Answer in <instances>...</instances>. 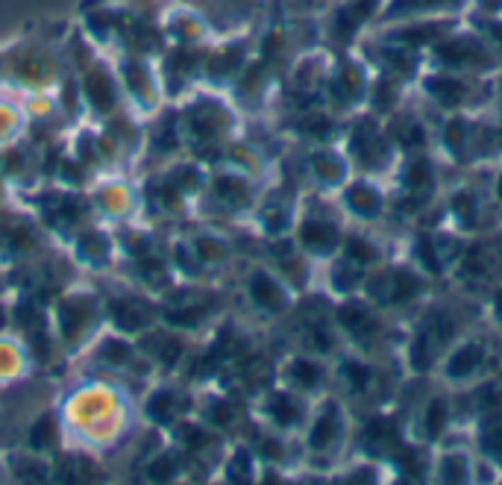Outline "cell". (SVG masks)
<instances>
[{
  "label": "cell",
  "instance_id": "cell-21",
  "mask_svg": "<svg viewBox=\"0 0 502 485\" xmlns=\"http://www.w3.org/2000/svg\"><path fill=\"white\" fill-rule=\"evenodd\" d=\"M464 474H467V464H464V459H461V456H450L444 462V479L447 482H461V479H464Z\"/></svg>",
  "mask_w": 502,
  "mask_h": 485
},
{
  "label": "cell",
  "instance_id": "cell-12",
  "mask_svg": "<svg viewBox=\"0 0 502 485\" xmlns=\"http://www.w3.org/2000/svg\"><path fill=\"white\" fill-rule=\"evenodd\" d=\"M253 288H256V300H258V303H265V306H279V303H283V295H279V288H276L268 277H256Z\"/></svg>",
  "mask_w": 502,
  "mask_h": 485
},
{
  "label": "cell",
  "instance_id": "cell-14",
  "mask_svg": "<svg viewBox=\"0 0 502 485\" xmlns=\"http://www.w3.org/2000/svg\"><path fill=\"white\" fill-rule=\"evenodd\" d=\"M452 209H455V215H458L461 221H464L467 227L476 224V200L470 198V194H455Z\"/></svg>",
  "mask_w": 502,
  "mask_h": 485
},
{
  "label": "cell",
  "instance_id": "cell-19",
  "mask_svg": "<svg viewBox=\"0 0 502 485\" xmlns=\"http://www.w3.org/2000/svg\"><path fill=\"white\" fill-rule=\"evenodd\" d=\"M291 374H294V380H300L303 385H314L320 380V367L312 365V362H297Z\"/></svg>",
  "mask_w": 502,
  "mask_h": 485
},
{
  "label": "cell",
  "instance_id": "cell-36",
  "mask_svg": "<svg viewBox=\"0 0 502 485\" xmlns=\"http://www.w3.org/2000/svg\"><path fill=\"white\" fill-rule=\"evenodd\" d=\"M496 312H499V321H502V291H499V297H496Z\"/></svg>",
  "mask_w": 502,
  "mask_h": 485
},
{
  "label": "cell",
  "instance_id": "cell-38",
  "mask_svg": "<svg viewBox=\"0 0 502 485\" xmlns=\"http://www.w3.org/2000/svg\"><path fill=\"white\" fill-rule=\"evenodd\" d=\"M499 198H502V180H499Z\"/></svg>",
  "mask_w": 502,
  "mask_h": 485
},
{
  "label": "cell",
  "instance_id": "cell-7",
  "mask_svg": "<svg viewBox=\"0 0 502 485\" xmlns=\"http://www.w3.org/2000/svg\"><path fill=\"white\" fill-rule=\"evenodd\" d=\"M429 94H435L444 106H455L461 101V94H464V89H461L458 80H450V76H432V80L426 83Z\"/></svg>",
  "mask_w": 502,
  "mask_h": 485
},
{
  "label": "cell",
  "instance_id": "cell-8",
  "mask_svg": "<svg viewBox=\"0 0 502 485\" xmlns=\"http://www.w3.org/2000/svg\"><path fill=\"white\" fill-rule=\"evenodd\" d=\"M481 362V347L467 344L464 350H458L450 362V377H467L470 371H476V365Z\"/></svg>",
  "mask_w": 502,
  "mask_h": 485
},
{
  "label": "cell",
  "instance_id": "cell-11",
  "mask_svg": "<svg viewBox=\"0 0 502 485\" xmlns=\"http://www.w3.org/2000/svg\"><path fill=\"white\" fill-rule=\"evenodd\" d=\"M373 4L376 0H358V4L353 6V9H347V12H341V18H338V27L344 30V33H350L361 18H367L370 15V9H373Z\"/></svg>",
  "mask_w": 502,
  "mask_h": 485
},
{
  "label": "cell",
  "instance_id": "cell-1",
  "mask_svg": "<svg viewBox=\"0 0 502 485\" xmlns=\"http://www.w3.org/2000/svg\"><path fill=\"white\" fill-rule=\"evenodd\" d=\"M385 285V300L388 303H406V300H411L414 295H417V288H420V283L409 274V270H394L391 277H382L379 280Z\"/></svg>",
  "mask_w": 502,
  "mask_h": 485
},
{
  "label": "cell",
  "instance_id": "cell-18",
  "mask_svg": "<svg viewBox=\"0 0 502 485\" xmlns=\"http://www.w3.org/2000/svg\"><path fill=\"white\" fill-rule=\"evenodd\" d=\"M444 423H447L444 403H432V406H429V415H426V430H429L432 435H438L440 430H444Z\"/></svg>",
  "mask_w": 502,
  "mask_h": 485
},
{
  "label": "cell",
  "instance_id": "cell-9",
  "mask_svg": "<svg viewBox=\"0 0 502 485\" xmlns=\"http://www.w3.org/2000/svg\"><path fill=\"white\" fill-rule=\"evenodd\" d=\"M335 433H338V412L329 409L324 418L317 421L314 433H312V444H314V447H326V444L335 438Z\"/></svg>",
  "mask_w": 502,
  "mask_h": 485
},
{
  "label": "cell",
  "instance_id": "cell-35",
  "mask_svg": "<svg viewBox=\"0 0 502 485\" xmlns=\"http://www.w3.org/2000/svg\"><path fill=\"white\" fill-rule=\"evenodd\" d=\"M491 30H494V35H496L499 42H502V27H499V24H491Z\"/></svg>",
  "mask_w": 502,
  "mask_h": 485
},
{
  "label": "cell",
  "instance_id": "cell-13",
  "mask_svg": "<svg viewBox=\"0 0 502 485\" xmlns=\"http://www.w3.org/2000/svg\"><path fill=\"white\" fill-rule=\"evenodd\" d=\"M406 186L409 188H429L432 186V171H429V165L426 162H414L409 171H406Z\"/></svg>",
  "mask_w": 502,
  "mask_h": 485
},
{
  "label": "cell",
  "instance_id": "cell-17",
  "mask_svg": "<svg viewBox=\"0 0 502 485\" xmlns=\"http://www.w3.org/2000/svg\"><path fill=\"white\" fill-rule=\"evenodd\" d=\"M417 253H420V259L426 262V268L438 274V270H440V259H438V253H435V241L423 236V239L417 241Z\"/></svg>",
  "mask_w": 502,
  "mask_h": 485
},
{
  "label": "cell",
  "instance_id": "cell-16",
  "mask_svg": "<svg viewBox=\"0 0 502 485\" xmlns=\"http://www.w3.org/2000/svg\"><path fill=\"white\" fill-rule=\"evenodd\" d=\"M397 464L403 468L406 474H411V477H423V462H420V453L417 450H399L397 453Z\"/></svg>",
  "mask_w": 502,
  "mask_h": 485
},
{
  "label": "cell",
  "instance_id": "cell-15",
  "mask_svg": "<svg viewBox=\"0 0 502 485\" xmlns=\"http://www.w3.org/2000/svg\"><path fill=\"white\" fill-rule=\"evenodd\" d=\"M314 171H317L324 180H335L344 168H341V162H338L335 156H329V153H317V156H314Z\"/></svg>",
  "mask_w": 502,
  "mask_h": 485
},
{
  "label": "cell",
  "instance_id": "cell-25",
  "mask_svg": "<svg viewBox=\"0 0 502 485\" xmlns=\"http://www.w3.org/2000/svg\"><path fill=\"white\" fill-rule=\"evenodd\" d=\"M273 415H276L279 423H294V421H297V409L291 406V400H285V397H279V400H276Z\"/></svg>",
  "mask_w": 502,
  "mask_h": 485
},
{
  "label": "cell",
  "instance_id": "cell-27",
  "mask_svg": "<svg viewBox=\"0 0 502 485\" xmlns=\"http://www.w3.org/2000/svg\"><path fill=\"white\" fill-rule=\"evenodd\" d=\"M347 377L353 380V385H355V388H365V385H367V380H370V371H367L365 365H355V362H350V365H347Z\"/></svg>",
  "mask_w": 502,
  "mask_h": 485
},
{
  "label": "cell",
  "instance_id": "cell-23",
  "mask_svg": "<svg viewBox=\"0 0 502 485\" xmlns=\"http://www.w3.org/2000/svg\"><path fill=\"white\" fill-rule=\"evenodd\" d=\"M438 4H452V0H394L391 15H399L406 9H423V6H438Z\"/></svg>",
  "mask_w": 502,
  "mask_h": 485
},
{
  "label": "cell",
  "instance_id": "cell-20",
  "mask_svg": "<svg viewBox=\"0 0 502 485\" xmlns=\"http://www.w3.org/2000/svg\"><path fill=\"white\" fill-rule=\"evenodd\" d=\"M435 35H438L435 27H417V30L399 33L397 38H399V42H406V45H423V42H429V38H435Z\"/></svg>",
  "mask_w": 502,
  "mask_h": 485
},
{
  "label": "cell",
  "instance_id": "cell-34",
  "mask_svg": "<svg viewBox=\"0 0 502 485\" xmlns=\"http://www.w3.org/2000/svg\"><path fill=\"white\" fill-rule=\"evenodd\" d=\"M265 450L270 453V459H276L279 456V444H265Z\"/></svg>",
  "mask_w": 502,
  "mask_h": 485
},
{
  "label": "cell",
  "instance_id": "cell-33",
  "mask_svg": "<svg viewBox=\"0 0 502 485\" xmlns=\"http://www.w3.org/2000/svg\"><path fill=\"white\" fill-rule=\"evenodd\" d=\"M171 471H173V464H165V462H162V464H156V468H153L150 474L159 477V474H171Z\"/></svg>",
  "mask_w": 502,
  "mask_h": 485
},
{
  "label": "cell",
  "instance_id": "cell-24",
  "mask_svg": "<svg viewBox=\"0 0 502 485\" xmlns=\"http://www.w3.org/2000/svg\"><path fill=\"white\" fill-rule=\"evenodd\" d=\"M350 256L358 262H376V250L367 241H350Z\"/></svg>",
  "mask_w": 502,
  "mask_h": 485
},
{
  "label": "cell",
  "instance_id": "cell-22",
  "mask_svg": "<svg viewBox=\"0 0 502 485\" xmlns=\"http://www.w3.org/2000/svg\"><path fill=\"white\" fill-rule=\"evenodd\" d=\"M411 362H414L417 371H423V367L429 365V336H420V338L414 341V347H411Z\"/></svg>",
  "mask_w": 502,
  "mask_h": 485
},
{
  "label": "cell",
  "instance_id": "cell-28",
  "mask_svg": "<svg viewBox=\"0 0 502 485\" xmlns=\"http://www.w3.org/2000/svg\"><path fill=\"white\" fill-rule=\"evenodd\" d=\"M341 83H344V94H358V89H361V83H358V71L353 68V65H347L344 68V76H341Z\"/></svg>",
  "mask_w": 502,
  "mask_h": 485
},
{
  "label": "cell",
  "instance_id": "cell-4",
  "mask_svg": "<svg viewBox=\"0 0 502 485\" xmlns=\"http://www.w3.org/2000/svg\"><path fill=\"white\" fill-rule=\"evenodd\" d=\"M338 318H341V324L350 329V333H355V336H361V338L379 329V324L373 321V315L367 312V309H361V306H344V309L338 312Z\"/></svg>",
  "mask_w": 502,
  "mask_h": 485
},
{
  "label": "cell",
  "instance_id": "cell-10",
  "mask_svg": "<svg viewBox=\"0 0 502 485\" xmlns=\"http://www.w3.org/2000/svg\"><path fill=\"white\" fill-rule=\"evenodd\" d=\"M367 438L370 441H376V444H397V423L394 421H388V418H376V421H370V426H367Z\"/></svg>",
  "mask_w": 502,
  "mask_h": 485
},
{
  "label": "cell",
  "instance_id": "cell-37",
  "mask_svg": "<svg viewBox=\"0 0 502 485\" xmlns=\"http://www.w3.org/2000/svg\"><path fill=\"white\" fill-rule=\"evenodd\" d=\"M485 4H491V6H496V4H499V0H485Z\"/></svg>",
  "mask_w": 502,
  "mask_h": 485
},
{
  "label": "cell",
  "instance_id": "cell-5",
  "mask_svg": "<svg viewBox=\"0 0 502 485\" xmlns=\"http://www.w3.org/2000/svg\"><path fill=\"white\" fill-rule=\"evenodd\" d=\"M303 241L314 250H332L338 244V232L329 227V224H320V221H312L303 227Z\"/></svg>",
  "mask_w": 502,
  "mask_h": 485
},
{
  "label": "cell",
  "instance_id": "cell-26",
  "mask_svg": "<svg viewBox=\"0 0 502 485\" xmlns=\"http://www.w3.org/2000/svg\"><path fill=\"white\" fill-rule=\"evenodd\" d=\"M447 144L458 153L461 150V144H464V124L461 121H452L450 127H447Z\"/></svg>",
  "mask_w": 502,
  "mask_h": 485
},
{
  "label": "cell",
  "instance_id": "cell-2",
  "mask_svg": "<svg viewBox=\"0 0 502 485\" xmlns=\"http://www.w3.org/2000/svg\"><path fill=\"white\" fill-rule=\"evenodd\" d=\"M353 150L365 165H379L382 156H385L382 142H379V135L373 132L370 124H361V130L355 132V139H353Z\"/></svg>",
  "mask_w": 502,
  "mask_h": 485
},
{
  "label": "cell",
  "instance_id": "cell-31",
  "mask_svg": "<svg viewBox=\"0 0 502 485\" xmlns=\"http://www.w3.org/2000/svg\"><path fill=\"white\" fill-rule=\"evenodd\" d=\"M403 56H406V53L391 50V53H388V59H391V62H394L399 71H411V68H414V59H411V56H409V59H403Z\"/></svg>",
  "mask_w": 502,
  "mask_h": 485
},
{
  "label": "cell",
  "instance_id": "cell-30",
  "mask_svg": "<svg viewBox=\"0 0 502 485\" xmlns=\"http://www.w3.org/2000/svg\"><path fill=\"white\" fill-rule=\"evenodd\" d=\"M485 447H488L491 453L502 456V426H499V430H491V433L485 435Z\"/></svg>",
  "mask_w": 502,
  "mask_h": 485
},
{
  "label": "cell",
  "instance_id": "cell-29",
  "mask_svg": "<svg viewBox=\"0 0 502 485\" xmlns=\"http://www.w3.org/2000/svg\"><path fill=\"white\" fill-rule=\"evenodd\" d=\"M399 139H403V144H423V132H420L417 124H406V130L399 132Z\"/></svg>",
  "mask_w": 502,
  "mask_h": 485
},
{
  "label": "cell",
  "instance_id": "cell-3",
  "mask_svg": "<svg viewBox=\"0 0 502 485\" xmlns=\"http://www.w3.org/2000/svg\"><path fill=\"white\" fill-rule=\"evenodd\" d=\"M438 56L444 62H450V65H461V62H467V59H481L485 50H481L473 38H458V42H450L444 47H438Z\"/></svg>",
  "mask_w": 502,
  "mask_h": 485
},
{
  "label": "cell",
  "instance_id": "cell-32",
  "mask_svg": "<svg viewBox=\"0 0 502 485\" xmlns=\"http://www.w3.org/2000/svg\"><path fill=\"white\" fill-rule=\"evenodd\" d=\"M391 97H394V89H391L388 83H382V86H379V94H376V106H379V109L391 106Z\"/></svg>",
  "mask_w": 502,
  "mask_h": 485
},
{
  "label": "cell",
  "instance_id": "cell-6",
  "mask_svg": "<svg viewBox=\"0 0 502 485\" xmlns=\"http://www.w3.org/2000/svg\"><path fill=\"white\" fill-rule=\"evenodd\" d=\"M350 206L358 212V215H376L382 200H379V194L370 188V186H353L350 194H347Z\"/></svg>",
  "mask_w": 502,
  "mask_h": 485
}]
</instances>
